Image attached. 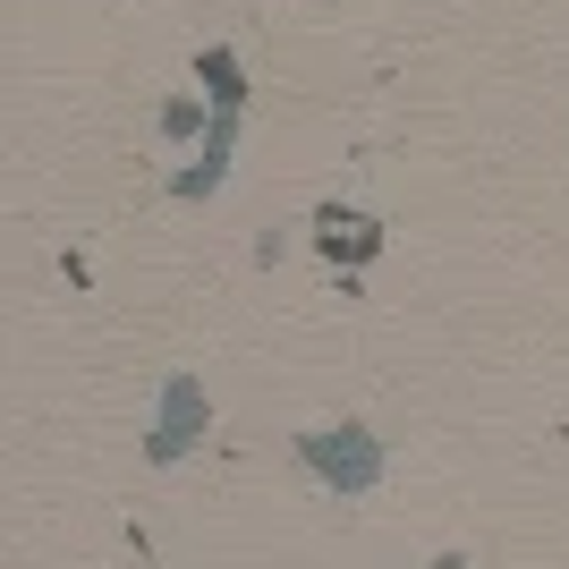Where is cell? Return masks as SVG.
Returning a JSON list of instances; mask_svg holds the SVG:
<instances>
[{
  "label": "cell",
  "instance_id": "obj_1",
  "mask_svg": "<svg viewBox=\"0 0 569 569\" xmlns=\"http://www.w3.org/2000/svg\"><path fill=\"white\" fill-rule=\"evenodd\" d=\"M298 459H307L315 485H332V493H375V485H382V442H375L366 426L298 433Z\"/></svg>",
  "mask_w": 569,
  "mask_h": 569
},
{
  "label": "cell",
  "instance_id": "obj_2",
  "mask_svg": "<svg viewBox=\"0 0 569 569\" xmlns=\"http://www.w3.org/2000/svg\"><path fill=\"white\" fill-rule=\"evenodd\" d=\"M204 417H213V400H204V382H196V375H170V391H162V426H153L144 459H153V468H170V459H188V442L204 433Z\"/></svg>",
  "mask_w": 569,
  "mask_h": 569
},
{
  "label": "cell",
  "instance_id": "obj_3",
  "mask_svg": "<svg viewBox=\"0 0 569 569\" xmlns=\"http://www.w3.org/2000/svg\"><path fill=\"white\" fill-rule=\"evenodd\" d=\"M315 238H323V263H375L382 221L349 213V204H323V213H315Z\"/></svg>",
  "mask_w": 569,
  "mask_h": 569
},
{
  "label": "cell",
  "instance_id": "obj_4",
  "mask_svg": "<svg viewBox=\"0 0 569 569\" xmlns=\"http://www.w3.org/2000/svg\"><path fill=\"white\" fill-rule=\"evenodd\" d=\"M196 77L213 86V111H238V102H247V77H238L230 51H204V60H196Z\"/></svg>",
  "mask_w": 569,
  "mask_h": 569
},
{
  "label": "cell",
  "instance_id": "obj_5",
  "mask_svg": "<svg viewBox=\"0 0 569 569\" xmlns=\"http://www.w3.org/2000/svg\"><path fill=\"white\" fill-rule=\"evenodd\" d=\"M162 137H170V144H188V137H213V119L196 111V102H170V111H162Z\"/></svg>",
  "mask_w": 569,
  "mask_h": 569
}]
</instances>
